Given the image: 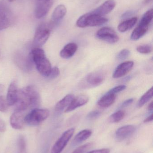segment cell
I'll return each instance as SVG.
<instances>
[{
    "instance_id": "obj_40",
    "label": "cell",
    "mask_w": 153,
    "mask_h": 153,
    "mask_svg": "<svg viewBox=\"0 0 153 153\" xmlns=\"http://www.w3.org/2000/svg\"><path fill=\"white\" fill-rule=\"evenodd\" d=\"M152 0H145L144 3L145 4H148L151 2Z\"/></svg>"
},
{
    "instance_id": "obj_25",
    "label": "cell",
    "mask_w": 153,
    "mask_h": 153,
    "mask_svg": "<svg viewBox=\"0 0 153 153\" xmlns=\"http://www.w3.org/2000/svg\"><path fill=\"white\" fill-rule=\"evenodd\" d=\"M125 116V113L123 110H119L110 115L109 120L111 123H118L122 120Z\"/></svg>"
},
{
    "instance_id": "obj_30",
    "label": "cell",
    "mask_w": 153,
    "mask_h": 153,
    "mask_svg": "<svg viewBox=\"0 0 153 153\" xmlns=\"http://www.w3.org/2000/svg\"><path fill=\"white\" fill-rule=\"evenodd\" d=\"M18 146L20 151L22 152H23L26 149V142L24 137L21 136L18 139Z\"/></svg>"
},
{
    "instance_id": "obj_37",
    "label": "cell",
    "mask_w": 153,
    "mask_h": 153,
    "mask_svg": "<svg viewBox=\"0 0 153 153\" xmlns=\"http://www.w3.org/2000/svg\"><path fill=\"white\" fill-rule=\"evenodd\" d=\"M153 120V114L152 113L151 115L148 116L145 120L144 122L145 123H149V122H152Z\"/></svg>"
},
{
    "instance_id": "obj_5",
    "label": "cell",
    "mask_w": 153,
    "mask_h": 153,
    "mask_svg": "<svg viewBox=\"0 0 153 153\" xmlns=\"http://www.w3.org/2000/svg\"><path fill=\"white\" fill-rule=\"evenodd\" d=\"M49 115L47 109L35 108L25 117V124L30 126H37L46 120Z\"/></svg>"
},
{
    "instance_id": "obj_1",
    "label": "cell",
    "mask_w": 153,
    "mask_h": 153,
    "mask_svg": "<svg viewBox=\"0 0 153 153\" xmlns=\"http://www.w3.org/2000/svg\"><path fill=\"white\" fill-rule=\"evenodd\" d=\"M40 102V96L33 85H28L19 90L16 110L25 111L29 108L36 107Z\"/></svg>"
},
{
    "instance_id": "obj_26",
    "label": "cell",
    "mask_w": 153,
    "mask_h": 153,
    "mask_svg": "<svg viewBox=\"0 0 153 153\" xmlns=\"http://www.w3.org/2000/svg\"><path fill=\"white\" fill-rule=\"evenodd\" d=\"M137 50L140 53L147 54L150 53L152 52V48L151 46L148 45H140L137 47Z\"/></svg>"
},
{
    "instance_id": "obj_15",
    "label": "cell",
    "mask_w": 153,
    "mask_h": 153,
    "mask_svg": "<svg viewBox=\"0 0 153 153\" xmlns=\"http://www.w3.org/2000/svg\"><path fill=\"white\" fill-rule=\"evenodd\" d=\"M116 5L114 0H107L92 12L101 16H104L110 13L115 8Z\"/></svg>"
},
{
    "instance_id": "obj_11",
    "label": "cell",
    "mask_w": 153,
    "mask_h": 153,
    "mask_svg": "<svg viewBox=\"0 0 153 153\" xmlns=\"http://www.w3.org/2000/svg\"><path fill=\"white\" fill-rule=\"evenodd\" d=\"M136 131V127L133 125H126L119 128L115 134L116 139L118 142H122L131 137Z\"/></svg>"
},
{
    "instance_id": "obj_3",
    "label": "cell",
    "mask_w": 153,
    "mask_h": 153,
    "mask_svg": "<svg viewBox=\"0 0 153 153\" xmlns=\"http://www.w3.org/2000/svg\"><path fill=\"white\" fill-rule=\"evenodd\" d=\"M108 21V19L102 16L90 12L80 17L76 22V25L80 28L97 27L105 24Z\"/></svg>"
},
{
    "instance_id": "obj_6",
    "label": "cell",
    "mask_w": 153,
    "mask_h": 153,
    "mask_svg": "<svg viewBox=\"0 0 153 153\" xmlns=\"http://www.w3.org/2000/svg\"><path fill=\"white\" fill-rule=\"evenodd\" d=\"M50 35V30L46 24L40 25L36 30L33 39L34 48H40L47 41Z\"/></svg>"
},
{
    "instance_id": "obj_39",
    "label": "cell",
    "mask_w": 153,
    "mask_h": 153,
    "mask_svg": "<svg viewBox=\"0 0 153 153\" xmlns=\"http://www.w3.org/2000/svg\"><path fill=\"white\" fill-rule=\"evenodd\" d=\"M153 108V102H152L151 103L149 104V106L148 107V109L149 111H152Z\"/></svg>"
},
{
    "instance_id": "obj_19",
    "label": "cell",
    "mask_w": 153,
    "mask_h": 153,
    "mask_svg": "<svg viewBox=\"0 0 153 153\" xmlns=\"http://www.w3.org/2000/svg\"><path fill=\"white\" fill-rule=\"evenodd\" d=\"M116 97V94L108 92L98 101V105L102 108H108L115 102Z\"/></svg>"
},
{
    "instance_id": "obj_42",
    "label": "cell",
    "mask_w": 153,
    "mask_h": 153,
    "mask_svg": "<svg viewBox=\"0 0 153 153\" xmlns=\"http://www.w3.org/2000/svg\"><path fill=\"white\" fill-rule=\"evenodd\" d=\"M0 56H1V54H0Z\"/></svg>"
},
{
    "instance_id": "obj_36",
    "label": "cell",
    "mask_w": 153,
    "mask_h": 153,
    "mask_svg": "<svg viewBox=\"0 0 153 153\" xmlns=\"http://www.w3.org/2000/svg\"><path fill=\"white\" fill-rule=\"evenodd\" d=\"M6 125L4 121L0 118V132H4L6 130Z\"/></svg>"
},
{
    "instance_id": "obj_23",
    "label": "cell",
    "mask_w": 153,
    "mask_h": 153,
    "mask_svg": "<svg viewBox=\"0 0 153 153\" xmlns=\"http://www.w3.org/2000/svg\"><path fill=\"white\" fill-rule=\"evenodd\" d=\"M137 21V17H133L121 22L119 25L118 29L120 32H125L133 27Z\"/></svg>"
},
{
    "instance_id": "obj_13",
    "label": "cell",
    "mask_w": 153,
    "mask_h": 153,
    "mask_svg": "<svg viewBox=\"0 0 153 153\" xmlns=\"http://www.w3.org/2000/svg\"><path fill=\"white\" fill-rule=\"evenodd\" d=\"M19 90L17 81L14 80L11 82L8 88L6 98L9 106L14 105L17 102Z\"/></svg>"
},
{
    "instance_id": "obj_10",
    "label": "cell",
    "mask_w": 153,
    "mask_h": 153,
    "mask_svg": "<svg viewBox=\"0 0 153 153\" xmlns=\"http://www.w3.org/2000/svg\"><path fill=\"white\" fill-rule=\"evenodd\" d=\"M53 4L52 0H37L35 10V17L41 19L49 11Z\"/></svg>"
},
{
    "instance_id": "obj_4",
    "label": "cell",
    "mask_w": 153,
    "mask_h": 153,
    "mask_svg": "<svg viewBox=\"0 0 153 153\" xmlns=\"http://www.w3.org/2000/svg\"><path fill=\"white\" fill-rule=\"evenodd\" d=\"M153 9L147 11L143 16L137 27L134 30L130 38L133 40H137L143 36L149 29V25L153 19Z\"/></svg>"
},
{
    "instance_id": "obj_41",
    "label": "cell",
    "mask_w": 153,
    "mask_h": 153,
    "mask_svg": "<svg viewBox=\"0 0 153 153\" xmlns=\"http://www.w3.org/2000/svg\"><path fill=\"white\" fill-rule=\"evenodd\" d=\"M7 1L10 2H12L14 1H16V0H7Z\"/></svg>"
},
{
    "instance_id": "obj_7",
    "label": "cell",
    "mask_w": 153,
    "mask_h": 153,
    "mask_svg": "<svg viewBox=\"0 0 153 153\" xmlns=\"http://www.w3.org/2000/svg\"><path fill=\"white\" fill-rule=\"evenodd\" d=\"M74 132V128H70L65 131L53 146L51 149V153L62 152L72 137Z\"/></svg>"
},
{
    "instance_id": "obj_34",
    "label": "cell",
    "mask_w": 153,
    "mask_h": 153,
    "mask_svg": "<svg viewBox=\"0 0 153 153\" xmlns=\"http://www.w3.org/2000/svg\"><path fill=\"white\" fill-rule=\"evenodd\" d=\"M110 151L108 148H103L99 150H93L86 153H110Z\"/></svg>"
},
{
    "instance_id": "obj_14",
    "label": "cell",
    "mask_w": 153,
    "mask_h": 153,
    "mask_svg": "<svg viewBox=\"0 0 153 153\" xmlns=\"http://www.w3.org/2000/svg\"><path fill=\"white\" fill-rule=\"evenodd\" d=\"M134 65V62L133 61H127L120 64L114 71L113 78H120L125 76L132 70Z\"/></svg>"
},
{
    "instance_id": "obj_29",
    "label": "cell",
    "mask_w": 153,
    "mask_h": 153,
    "mask_svg": "<svg viewBox=\"0 0 153 153\" xmlns=\"http://www.w3.org/2000/svg\"><path fill=\"white\" fill-rule=\"evenodd\" d=\"M130 52L127 49H124L120 51L117 56L119 61H123L126 59L130 55Z\"/></svg>"
},
{
    "instance_id": "obj_2",
    "label": "cell",
    "mask_w": 153,
    "mask_h": 153,
    "mask_svg": "<svg viewBox=\"0 0 153 153\" xmlns=\"http://www.w3.org/2000/svg\"><path fill=\"white\" fill-rule=\"evenodd\" d=\"M30 54L32 61L39 73L42 76L48 77L52 68L50 62L46 56L45 51L40 48H35Z\"/></svg>"
},
{
    "instance_id": "obj_24",
    "label": "cell",
    "mask_w": 153,
    "mask_h": 153,
    "mask_svg": "<svg viewBox=\"0 0 153 153\" xmlns=\"http://www.w3.org/2000/svg\"><path fill=\"white\" fill-rule=\"evenodd\" d=\"M152 96L153 87H152L140 98L139 101H138V104H137L138 108H142L152 98Z\"/></svg>"
},
{
    "instance_id": "obj_32",
    "label": "cell",
    "mask_w": 153,
    "mask_h": 153,
    "mask_svg": "<svg viewBox=\"0 0 153 153\" xmlns=\"http://www.w3.org/2000/svg\"><path fill=\"white\" fill-rule=\"evenodd\" d=\"M101 113L98 111H91L87 115V118L89 120H93L100 117Z\"/></svg>"
},
{
    "instance_id": "obj_31",
    "label": "cell",
    "mask_w": 153,
    "mask_h": 153,
    "mask_svg": "<svg viewBox=\"0 0 153 153\" xmlns=\"http://www.w3.org/2000/svg\"><path fill=\"white\" fill-rule=\"evenodd\" d=\"M59 74H60V71L58 67L55 66L52 68L51 71L47 77L50 79H54L59 76Z\"/></svg>"
},
{
    "instance_id": "obj_33",
    "label": "cell",
    "mask_w": 153,
    "mask_h": 153,
    "mask_svg": "<svg viewBox=\"0 0 153 153\" xmlns=\"http://www.w3.org/2000/svg\"><path fill=\"white\" fill-rule=\"evenodd\" d=\"M126 88V86L124 85H118V86H116L112 89H110L109 91L108 92L116 94L118 93L125 90Z\"/></svg>"
},
{
    "instance_id": "obj_21",
    "label": "cell",
    "mask_w": 153,
    "mask_h": 153,
    "mask_svg": "<svg viewBox=\"0 0 153 153\" xmlns=\"http://www.w3.org/2000/svg\"><path fill=\"white\" fill-rule=\"evenodd\" d=\"M75 96L72 94H68L65 96L63 99L59 101L55 106L56 111H63L64 109H66L71 104Z\"/></svg>"
},
{
    "instance_id": "obj_18",
    "label": "cell",
    "mask_w": 153,
    "mask_h": 153,
    "mask_svg": "<svg viewBox=\"0 0 153 153\" xmlns=\"http://www.w3.org/2000/svg\"><path fill=\"white\" fill-rule=\"evenodd\" d=\"M77 48V45L75 43L67 44L60 52V56L64 59H69L74 55Z\"/></svg>"
},
{
    "instance_id": "obj_17",
    "label": "cell",
    "mask_w": 153,
    "mask_h": 153,
    "mask_svg": "<svg viewBox=\"0 0 153 153\" xmlns=\"http://www.w3.org/2000/svg\"><path fill=\"white\" fill-rule=\"evenodd\" d=\"M104 80V76L99 72L90 74L86 76V82L91 86H97L102 83Z\"/></svg>"
},
{
    "instance_id": "obj_8",
    "label": "cell",
    "mask_w": 153,
    "mask_h": 153,
    "mask_svg": "<svg viewBox=\"0 0 153 153\" xmlns=\"http://www.w3.org/2000/svg\"><path fill=\"white\" fill-rule=\"evenodd\" d=\"M96 36L99 39L110 44H115L119 40V37L116 31L108 27H104L99 30Z\"/></svg>"
},
{
    "instance_id": "obj_35",
    "label": "cell",
    "mask_w": 153,
    "mask_h": 153,
    "mask_svg": "<svg viewBox=\"0 0 153 153\" xmlns=\"http://www.w3.org/2000/svg\"><path fill=\"white\" fill-rule=\"evenodd\" d=\"M134 99H129L128 100H126L125 101L122 103V105H121V107L122 108H125V107H128L130 104H131L134 102Z\"/></svg>"
},
{
    "instance_id": "obj_12",
    "label": "cell",
    "mask_w": 153,
    "mask_h": 153,
    "mask_svg": "<svg viewBox=\"0 0 153 153\" xmlns=\"http://www.w3.org/2000/svg\"><path fill=\"white\" fill-rule=\"evenodd\" d=\"M24 111L16 110L12 114L10 118V124L13 128L15 129H21L25 125Z\"/></svg>"
},
{
    "instance_id": "obj_16",
    "label": "cell",
    "mask_w": 153,
    "mask_h": 153,
    "mask_svg": "<svg viewBox=\"0 0 153 153\" xmlns=\"http://www.w3.org/2000/svg\"><path fill=\"white\" fill-rule=\"evenodd\" d=\"M89 97L85 95H80L74 97L71 104L66 109L65 112H69L86 104L89 102Z\"/></svg>"
},
{
    "instance_id": "obj_28",
    "label": "cell",
    "mask_w": 153,
    "mask_h": 153,
    "mask_svg": "<svg viewBox=\"0 0 153 153\" xmlns=\"http://www.w3.org/2000/svg\"><path fill=\"white\" fill-rule=\"evenodd\" d=\"M92 143H88L76 148L72 153H84L91 147Z\"/></svg>"
},
{
    "instance_id": "obj_9",
    "label": "cell",
    "mask_w": 153,
    "mask_h": 153,
    "mask_svg": "<svg viewBox=\"0 0 153 153\" xmlns=\"http://www.w3.org/2000/svg\"><path fill=\"white\" fill-rule=\"evenodd\" d=\"M13 17L8 6L0 5V30L6 29L12 24Z\"/></svg>"
},
{
    "instance_id": "obj_38",
    "label": "cell",
    "mask_w": 153,
    "mask_h": 153,
    "mask_svg": "<svg viewBox=\"0 0 153 153\" xmlns=\"http://www.w3.org/2000/svg\"><path fill=\"white\" fill-rule=\"evenodd\" d=\"M4 85L0 84V95H1L4 92Z\"/></svg>"
},
{
    "instance_id": "obj_20",
    "label": "cell",
    "mask_w": 153,
    "mask_h": 153,
    "mask_svg": "<svg viewBox=\"0 0 153 153\" xmlns=\"http://www.w3.org/2000/svg\"><path fill=\"white\" fill-rule=\"evenodd\" d=\"M92 134V132L90 129H84L80 131L75 137L72 143V145L73 146H76L86 141L87 139L90 137Z\"/></svg>"
},
{
    "instance_id": "obj_22",
    "label": "cell",
    "mask_w": 153,
    "mask_h": 153,
    "mask_svg": "<svg viewBox=\"0 0 153 153\" xmlns=\"http://www.w3.org/2000/svg\"><path fill=\"white\" fill-rule=\"evenodd\" d=\"M66 9L63 4H59L56 7L53 12L52 19L53 21L57 22L61 20L65 16Z\"/></svg>"
},
{
    "instance_id": "obj_27",
    "label": "cell",
    "mask_w": 153,
    "mask_h": 153,
    "mask_svg": "<svg viewBox=\"0 0 153 153\" xmlns=\"http://www.w3.org/2000/svg\"><path fill=\"white\" fill-rule=\"evenodd\" d=\"M9 106L6 99L3 95H0V111L6 112Z\"/></svg>"
}]
</instances>
